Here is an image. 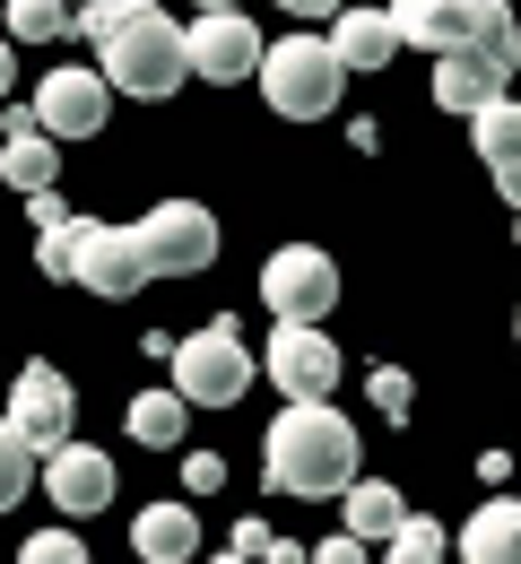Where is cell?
<instances>
[{
    "mask_svg": "<svg viewBox=\"0 0 521 564\" xmlns=\"http://www.w3.org/2000/svg\"><path fill=\"white\" fill-rule=\"evenodd\" d=\"M78 35L96 44L105 87L131 96V105H165V96L192 78V35H183L156 0H87V9H78Z\"/></svg>",
    "mask_w": 521,
    "mask_h": 564,
    "instance_id": "cell-1",
    "label": "cell"
},
{
    "mask_svg": "<svg viewBox=\"0 0 521 564\" xmlns=\"http://www.w3.org/2000/svg\"><path fill=\"white\" fill-rule=\"evenodd\" d=\"M366 452H357V425L339 417V400H287L279 425H270V443H261V469H270V487L296 495V503H330V495H348L366 469H357Z\"/></svg>",
    "mask_w": 521,
    "mask_h": 564,
    "instance_id": "cell-2",
    "label": "cell"
},
{
    "mask_svg": "<svg viewBox=\"0 0 521 564\" xmlns=\"http://www.w3.org/2000/svg\"><path fill=\"white\" fill-rule=\"evenodd\" d=\"M391 26L409 53H496V62H521L513 9L504 0H391Z\"/></svg>",
    "mask_w": 521,
    "mask_h": 564,
    "instance_id": "cell-3",
    "label": "cell"
},
{
    "mask_svg": "<svg viewBox=\"0 0 521 564\" xmlns=\"http://www.w3.org/2000/svg\"><path fill=\"white\" fill-rule=\"evenodd\" d=\"M261 96L279 122H330L339 96H348V70L330 53V35H279L261 53Z\"/></svg>",
    "mask_w": 521,
    "mask_h": 564,
    "instance_id": "cell-4",
    "label": "cell"
},
{
    "mask_svg": "<svg viewBox=\"0 0 521 564\" xmlns=\"http://www.w3.org/2000/svg\"><path fill=\"white\" fill-rule=\"evenodd\" d=\"M174 391L192 400V409H235L243 391H252V373H261V356L243 348V330L235 322H209V330H192V339H174Z\"/></svg>",
    "mask_w": 521,
    "mask_h": 564,
    "instance_id": "cell-5",
    "label": "cell"
},
{
    "mask_svg": "<svg viewBox=\"0 0 521 564\" xmlns=\"http://www.w3.org/2000/svg\"><path fill=\"white\" fill-rule=\"evenodd\" d=\"M131 243H140L149 279H192L218 261V217L200 200H156L149 217H131Z\"/></svg>",
    "mask_w": 521,
    "mask_h": 564,
    "instance_id": "cell-6",
    "label": "cell"
},
{
    "mask_svg": "<svg viewBox=\"0 0 521 564\" xmlns=\"http://www.w3.org/2000/svg\"><path fill=\"white\" fill-rule=\"evenodd\" d=\"M261 304H270L279 322H330V304H339V261H330L322 243H279V252L261 261Z\"/></svg>",
    "mask_w": 521,
    "mask_h": 564,
    "instance_id": "cell-7",
    "label": "cell"
},
{
    "mask_svg": "<svg viewBox=\"0 0 521 564\" xmlns=\"http://www.w3.org/2000/svg\"><path fill=\"white\" fill-rule=\"evenodd\" d=\"M0 417L35 443V460H44V452H62V443H70V425H78L70 373H62V365H44V356H35V365H18V382H9V409H0Z\"/></svg>",
    "mask_w": 521,
    "mask_h": 564,
    "instance_id": "cell-8",
    "label": "cell"
},
{
    "mask_svg": "<svg viewBox=\"0 0 521 564\" xmlns=\"http://www.w3.org/2000/svg\"><path fill=\"white\" fill-rule=\"evenodd\" d=\"M105 113H113L105 70L62 62L53 78H35V131H53V140H96V131H105Z\"/></svg>",
    "mask_w": 521,
    "mask_h": 564,
    "instance_id": "cell-9",
    "label": "cell"
},
{
    "mask_svg": "<svg viewBox=\"0 0 521 564\" xmlns=\"http://www.w3.org/2000/svg\"><path fill=\"white\" fill-rule=\"evenodd\" d=\"M192 78H209V87H235V78H261V26L243 18V9H200L192 26Z\"/></svg>",
    "mask_w": 521,
    "mask_h": 564,
    "instance_id": "cell-10",
    "label": "cell"
},
{
    "mask_svg": "<svg viewBox=\"0 0 521 564\" xmlns=\"http://www.w3.org/2000/svg\"><path fill=\"white\" fill-rule=\"evenodd\" d=\"M261 373L287 391V400H330L339 391V348L322 322H279V339L261 348Z\"/></svg>",
    "mask_w": 521,
    "mask_h": 564,
    "instance_id": "cell-11",
    "label": "cell"
},
{
    "mask_svg": "<svg viewBox=\"0 0 521 564\" xmlns=\"http://www.w3.org/2000/svg\"><path fill=\"white\" fill-rule=\"evenodd\" d=\"M70 286H87V295H140V286H149V261H140L131 226H113V217H78Z\"/></svg>",
    "mask_w": 521,
    "mask_h": 564,
    "instance_id": "cell-12",
    "label": "cell"
},
{
    "mask_svg": "<svg viewBox=\"0 0 521 564\" xmlns=\"http://www.w3.org/2000/svg\"><path fill=\"white\" fill-rule=\"evenodd\" d=\"M44 495L70 512V521H87V512H105L113 503V460L96 452V443H62V452H44Z\"/></svg>",
    "mask_w": 521,
    "mask_h": 564,
    "instance_id": "cell-13",
    "label": "cell"
},
{
    "mask_svg": "<svg viewBox=\"0 0 521 564\" xmlns=\"http://www.w3.org/2000/svg\"><path fill=\"white\" fill-rule=\"evenodd\" d=\"M469 140H478V156H487L496 192H504V200L521 209V105H513V96L478 105V113H469Z\"/></svg>",
    "mask_w": 521,
    "mask_h": 564,
    "instance_id": "cell-14",
    "label": "cell"
},
{
    "mask_svg": "<svg viewBox=\"0 0 521 564\" xmlns=\"http://www.w3.org/2000/svg\"><path fill=\"white\" fill-rule=\"evenodd\" d=\"M330 53H339V70H348V78L391 70V53H400L391 9H339V18H330Z\"/></svg>",
    "mask_w": 521,
    "mask_h": 564,
    "instance_id": "cell-15",
    "label": "cell"
},
{
    "mask_svg": "<svg viewBox=\"0 0 521 564\" xmlns=\"http://www.w3.org/2000/svg\"><path fill=\"white\" fill-rule=\"evenodd\" d=\"M53 165H62L53 131H35V105H18L9 113V148H0V183L35 200V192H53Z\"/></svg>",
    "mask_w": 521,
    "mask_h": 564,
    "instance_id": "cell-16",
    "label": "cell"
},
{
    "mask_svg": "<svg viewBox=\"0 0 521 564\" xmlns=\"http://www.w3.org/2000/svg\"><path fill=\"white\" fill-rule=\"evenodd\" d=\"M504 78H513V62H496V53H444L435 62V105L444 113H478V105L504 96Z\"/></svg>",
    "mask_w": 521,
    "mask_h": 564,
    "instance_id": "cell-17",
    "label": "cell"
},
{
    "mask_svg": "<svg viewBox=\"0 0 521 564\" xmlns=\"http://www.w3.org/2000/svg\"><path fill=\"white\" fill-rule=\"evenodd\" d=\"M131 547H140V564H192L200 556V512L192 503H149L131 521Z\"/></svg>",
    "mask_w": 521,
    "mask_h": 564,
    "instance_id": "cell-18",
    "label": "cell"
},
{
    "mask_svg": "<svg viewBox=\"0 0 521 564\" xmlns=\"http://www.w3.org/2000/svg\"><path fill=\"white\" fill-rule=\"evenodd\" d=\"M460 556L469 564H521V495H487L460 530Z\"/></svg>",
    "mask_w": 521,
    "mask_h": 564,
    "instance_id": "cell-19",
    "label": "cell"
},
{
    "mask_svg": "<svg viewBox=\"0 0 521 564\" xmlns=\"http://www.w3.org/2000/svg\"><path fill=\"white\" fill-rule=\"evenodd\" d=\"M183 425H192V400H183L174 382L131 400V443H149V452H174V443H183Z\"/></svg>",
    "mask_w": 521,
    "mask_h": 564,
    "instance_id": "cell-20",
    "label": "cell"
},
{
    "mask_svg": "<svg viewBox=\"0 0 521 564\" xmlns=\"http://www.w3.org/2000/svg\"><path fill=\"white\" fill-rule=\"evenodd\" d=\"M339 503H348V539H391V530L409 521L400 487H382V478H357V487L339 495Z\"/></svg>",
    "mask_w": 521,
    "mask_h": 564,
    "instance_id": "cell-21",
    "label": "cell"
},
{
    "mask_svg": "<svg viewBox=\"0 0 521 564\" xmlns=\"http://www.w3.org/2000/svg\"><path fill=\"white\" fill-rule=\"evenodd\" d=\"M70 26H78L70 0H9V44H53Z\"/></svg>",
    "mask_w": 521,
    "mask_h": 564,
    "instance_id": "cell-22",
    "label": "cell"
},
{
    "mask_svg": "<svg viewBox=\"0 0 521 564\" xmlns=\"http://www.w3.org/2000/svg\"><path fill=\"white\" fill-rule=\"evenodd\" d=\"M35 469H44V460H35V443H26L18 425L0 417V512H18V503H26V487H35Z\"/></svg>",
    "mask_w": 521,
    "mask_h": 564,
    "instance_id": "cell-23",
    "label": "cell"
},
{
    "mask_svg": "<svg viewBox=\"0 0 521 564\" xmlns=\"http://www.w3.org/2000/svg\"><path fill=\"white\" fill-rule=\"evenodd\" d=\"M382 547H391V564H444L452 556V530H444V521H426V512H409Z\"/></svg>",
    "mask_w": 521,
    "mask_h": 564,
    "instance_id": "cell-24",
    "label": "cell"
},
{
    "mask_svg": "<svg viewBox=\"0 0 521 564\" xmlns=\"http://www.w3.org/2000/svg\"><path fill=\"white\" fill-rule=\"evenodd\" d=\"M70 252H78V217L35 235V270H44V279H70Z\"/></svg>",
    "mask_w": 521,
    "mask_h": 564,
    "instance_id": "cell-25",
    "label": "cell"
},
{
    "mask_svg": "<svg viewBox=\"0 0 521 564\" xmlns=\"http://www.w3.org/2000/svg\"><path fill=\"white\" fill-rule=\"evenodd\" d=\"M18 564H87V547H78L70 530H35V539L18 547Z\"/></svg>",
    "mask_w": 521,
    "mask_h": 564,
    "instance_id": "cell-26",
    "label": "cell"
},
{
    "mask_svg": "<svg viewBox=\"0 0 521 564\" xmlns=\"http://www.w3.org/2000/svg\"><path fill=\"white\" fill-rule=\"evenodd\" d=\"M409 400H417V382H409L400 365H382V373H373V409H382V417H409Z\"/></svg>",
    "mask_w": 521,
    "mask_h": 564,
    "instance_id": "cell-27",
    "label": "cell"
},
{
    "mask_svg": "<svg viewBox=\"0 0 521 564\" xmlns=\"http://www.w3.org/2000/svg\"><path fill=\"white\" fill-rule=\"evenodd\" d=\"M183 487H192V495H218L226 487V460H218V452H192V460H183Z\"/></svg>",
    "mask_w": 521,
    "mask_h": 564,
    "instance_id": "cell-28",
    "label": "cell"
},
{
    "mask_svg": "<svg viewBox=\"0 0 521 564\" xmlns=\"http://www.w3.org/2000/svg\"><path fill=\"white\" fill-rule=\"evenodd\" d=\"M313 564H366V539H348V530H339V539H322V547H313Z\"/></svg>",
    "mask_w": 521,
    "mask_h": 564,
    "instance_id": "cell-29",
    "label": "cell"
},
{
    "mask_svg": "<svg viewBox=\"0 0 521 564\" xmlns=\"http://www.w3.org/2000/svg\"><path fill=\"white\" fill-rule=\"evenodd\" d=\"M26 209H35V226H70V209H62V192H35Z\"/></svg>",
    "mask_w": 521,
    "mask_h": 564,
    "instance_id": "cell-30",
    "label": "cell"
},
{
    "mask_svg": "<svg viewBox=\"0 0 521 564\" xmlns=\"http://www.w3.org/2000/svg\"><path fill=\"white\" fill-rule=\"evenodd\" d=\"M261 564H313V556H304L296 539H270V547H261Z\"/></svg>",
    "mask_w": 521,
    "mask_h": 564,
    "instance_id": "cell-31",
    "label": "cell"
},
{
    "mask_svg": "<svg viewBox=\"0 0 521 564\" xmlns=\"http://www.w3.org/2000/svg\"><path fill=\"white\" fill-rule=\"evenodd\" d=\"M9 87H18V53H9V35H0V105H9Z\"/></svg>",
    "mask_w": 521,
    "mask_h": 564,
    "instance_id": "cell-32",
    "label": "cell"
},
{
    "mask_svg": "<svg viewBox=\"0 0 521 564\" xmlns=\"http://www.w3.org/2000/svg\"><path fill=\"white\" fill-rule=\"evenodd\" d=\"M279 9H296V18H322V9H330V0H279Z\"/></svg>",
    "mask_w": 521,
    "mask_h": 564,
    "instance_id": "cell-33",
    "label": "cell"
},
{
    "mask_svg": "<svg viewBox=\"0 0 521 564\" xmlns=\"http://www.w3.org/2000/svg\"><path fill=\"white\" fill-rule=\"evenodd\" d=\"M209 564H252V556H243V547H226V556H209Z\"/></svg>",
    "mask_w": 521,
    "mask_h": 564,
    "instance_id": "cell-34",
    "label": "cell"
},
{
    "mask_svg": "<svg viewBox=\"0 0 521 564\" xmlns=\"http://www.w3.org/2000/svg\"><path fill=\"white\" fill-rule=\"evenodd\" d=\"M192 9H235V0H192Z\"/></svg>",
    "mask_w": 521,
    "mask_h": 564,
    "instance_id": "cell-35",
    "label": "cell"
},
{
    "mask_svg": "<svg viewBox=\"0 0 521 564\" xmlns=\"http://www.w3.org/2000/svg\"><path fill=\"white\" fill-rule=\"evenodd\" d=\"M513 339H521V313H513Z\"/></svg>",
    "mask_w": 521,
    "mask_h": 564,
    "instance_id": "cell-36",
    "label": "cell"
},
{
    "mask_svg": "<svg viewBox=\"0 0 521 564\" xmlns=\"http://www.w3.org/2000/svg\"><path fill=\"white\" fill-rule=\"evenodd\" d=\"M513 235H521V209H513Z\"/></svg>",
    "mask_w": 521,
    "mask_h": 564,
    "instance_id": "cell-37",
    "label": "cell"
},
{
    "mask_svg": "<svg viewBox=\"0 0 521 564\" xmlns=\"http://www.w3.org/2000/svg\"><path fill=\"white\" fill-rule=\"evenodd\" d=\"M70 9H87V0H70Z\"/></svg>",
    "mask_w": 521,
    "mask_h": 564,
    "instance_id": "cell-38",
    "label": "cell"
}]
</instances>
